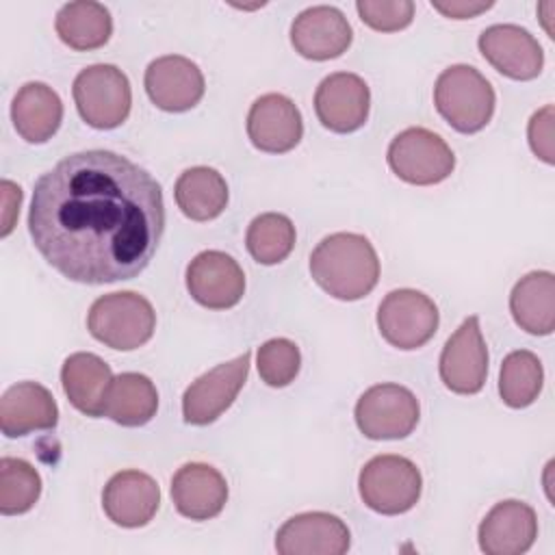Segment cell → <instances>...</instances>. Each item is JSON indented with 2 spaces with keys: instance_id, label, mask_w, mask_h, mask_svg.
Segmentation results:
<instances>
[{
  "instance_id": "cell-1",
  "label": "cell",
  "mask_w": 555,
  "mask_h": 555,
  "mask_svg": "<svg viewBox=\"0 0 555 555\" xmlns=\"http://www.w3.org/2000/svg\"><path fill=\"white\" fill-rule=\"evenodd\" d=\"M28 232L43 260L72 282L132 280L163 238V191L121 154L78 152L37 178Z\"/></svg>"
},
{
  "instance_id": "cell-2",
  "label": "cell",
  "mask_w": 555,
  "mask_h": 555,
  "mask_svg": "<svg viewBox=\"0 0 555 555\" xmlns=\"http://www.w3.org/2000/svg\"><path fill=\"white\" fill-rule=\"evenodd\" d=\"M310 275L327 295L356 301L375 288L379 280V258L366 236L336 232L312 249Z\"/></svg>"
},
{
  "instance_id": "cell-3",
  "label": "cell",
  "mask_w": 555,
  "mask_h": 555,
  "mask_svg": "<svg viewBox=\"0 0 555 555\" xmlns=\"http://www.w3.org/2000/svg\"><path fill=\"white\" fill-rule=\"evenodd\" d=\"M494 89L470 65L447 67L434 87V104L442 119L462 134H473L486 128L494 113Z\"/></svg>"
},
{
  "instance_id": "cell-4",
  "label": "cell",
  "mask_w": 555,
  "mask_h": 555,
  "mask_svg": "<svg viewBox=\"0 0 555 555\" xmlns=\"http://www.w3.org/2000/svg\"><path fill=\"white\" fill-rule=\"evenodd\" d=\"M91 336L117 351H132L145 345L156 327L152 304L132 291L98 297L87 314Z\"/></svg>"
},
{
  "instance_id": "cell-5",
  "label": "cell",
  "mask_w": 555,
  "mask_h": 555,
  "mask_svg": "<svg viewBox=\"0 0 555 555\" xmlns=\"http://www.w3.org/2000/svg\"><path fill=\"white\" fill-rule=\"evenodd\" d=\"M74 102L85 124L98 130L121 126L130 115L132 91L128 76L108 63H95L74 78Z\"/></svg>"
},
{
  "instance_id": "cell-6",
  "label": "cell",
  "mask_w": 555,
  "mask_h": 555,
  "mask_svg": "<svg viewBox=\"0 0 555 555\" xmlns=\"http://www.w3.org/2000/svg\"><path fill=\"white\" fill-rule=\"evenodd\" d=\"M358 488L366 507L384 516H397L416 505L423 477L412 460L386 453L371 457L362 466Z\"/></svg>"
},
{
  "instance_id": "cell-7",
  "label": "cell",
  "mask_w": 555,
  "mask_h": 555,
  "mask_svg": "<svg viewBox=\"0 0 555 555\" xmlns=\"http://www.w3.org/2000/svg\"><path fill=\"white\" fill-rule=\"evenodd\" d=\"M386 158L397 178L416 186L438 184L455 167V156L444 139L421 126L401 130L390 141Z\"/></svg>"
},
{
  "instance_id": "cell-8",
  "label": "cell",
  "mask_w": 555,
  "mask_h": 555,
  "mask_svg": "<svg viewBox=\"0 0 555 555\" xmlns=\"http://www.w3.org/2000/svg\"><path fill=\"white\" fill-rule=\"evenodd\" d=\"M438 321L440 314L434 299L414 288L390 291L377 308L382 338L405 351L429 343L438 330Z\"/></svg>"
},
{
  "instance_id": "cell-9",
  "label": "cell",
  "mask_w": 555,
  "mask_h": 555,
  "mask_svg": "<svg viewBox=\"0 0 555 555\" xmlns=\"http://www.w3.org/2000/svg\"><path fill=\"white\" fill-rule=\"evenodd\" d=\"M356 425L371 440H399L414 431L421 408L412 390L399 384H375L356 403Z\"/></svg>"
},
{
  "instance_id": "cell-10",
  "label": "cell",
  "mask_w": 555,
  "mask_h": 555,
  "mask_svg": "<svg viewBox=\"0 0 555 555\" xmlns=\"http://www.w3.org/2000/svg\"><path fill=\"white\" fill-rule=\"evenodd\" d=\"M251 353L217 364L199 375L182 395V416L189 425H208L217 421L241 392L249 373Z\"/></svg>"
},
{
  "instance_id": "cell-11",
  "label": "cell",
  "mask_w": 555,
  "mask_h": 555,
  "mask_svg": "<svg viewBox=\"0 0 555 555\" xmlns=\"http://www.w3.org/2000/svg\"><path fill=\"white\" fill-rule=\"evenodd\" d=\"M442 384L455 395H475L488 377V347L479 317H468L449 336L438 362Z\"/></svg>"
},
{
  "instance_id": "cell-12",
  "label": "cell",
  "mask_w": 555,
  "mask_h": 555,
  "mask_svg": "<svg viewBox=\"0 0 555 555\" xmlns=\"http://www.w3.org/2000/svg\"><path fill=\"white\" fill-rule=\"evenodd\" d=\"M481 56L512 80H533L544 65L538 39L518 24H492L479 35Z\"/></svg>"
},
{
  "instance_id": "cell-13",
  "label": "cell",
  "mask_w": 555,
  "mask_h": 555,
  "mask_svg": "<svg viewBox=\"0 0 555 555\" xmlns=\"http://www.w3.org/2000/svg\"><path fill=\"white\" fill-rule=\"evenodd\" d=\"M186 288L199 306L225 310L241 301L245 293V273L230 254L206 249L189 262Z\"/></svg>"
},
{
  "instance_id": "cell-14",
  "label": "cell",
  "mask_w": 555,
  "mask_h": 555,
  "mask_svg": "<svg viewBox=\"0 0 555 555\" xmlns=\"http://www.w3.org/2000/svg\"><path fill=\"white\" fill-rule=\"evenodd\" d=\"M369 85L351 72H334L325 76L314 93V113L319 121L338 134L362 128L369 117Z\"/></svg>"
},
{
  "instance_id": "cell-15",
  "label": "cell",
  "mask_w": 555,
  "mask_h": 555,
  "mask_svg": "<svg viewBox=\"0 0 555 555\" xmlns=\"http://www.w3.org/2000/svg\"><path fill=\"white\" fill-rule=\"evenodd\" d=\"M152 104L167 113H184L204 98V74L186 56L165 54L154 59L143 76Z\"/></svg>"
},
{
  "instance_id": "cell-16",
  "label": "cell",
  "mask_w": 555,
  "mask_h": 555,
  "mask_svg": "<svg viewBox=\"0 0 555 555\" xmlns=\"http://www.w3.org/2000/svg\"><path fill=\"white\" fill-rule=\"evenodd\" d=\"M349 544L347 525L327 512L297 514L275 533V551L280 555H343Z\"/></svg>"
},
{
  "instance_id": "cell-17",
  "label": "cell",
  "mask_w": 555,
  "mask_h": 555,
  "mask_svg": "<svg viewBox=\"0 0 555 555\" xmlns=\"http://www.w3.org/2000/svg\"><path fill=\"white\" fill-rule=\"evenodd\" d=\"M353 39V30L340 9L317 4L304 9L291 24V43L295 52L310 61H330L340 56Z\"/></svg>"
},
{
  "instance_id": "cell-18",
  "label": "cell",
  "mask_w": 555,
  "mask_h": 555,
  "mask_svg": "<svg viewBox=\"0 0 555 555\" xmlns=\"http://www.w3.org/2000/svg\"><path fill=\"white\" fill-rule=\"evenodd\" d=\"M301 113L291 98L282 93H264L254 100L247 113V137L256 150L284 154L301 141Z\"/></svg>"
},
{
  "instance_id": "cell-19",
  "label": "cell",
  "mask_w": 555,
  "mask_h": 555,
  "mask_svg": "<svg viewBox=\"0 0 555 555\" xmlns=\"http://www.w3.org/2000/svg\"><path fill=\"white\" fill-rule=\"evenodd\" d=\"M479 548L486 555L527 553L538 538V518L531 505L507 499L496 503L479 525Z\"/></svg>"
},
{
  "instance_id": "cell-20",
  "label": "cell",
  "mask_w": 555,
  "mask_h": 555,
  "mask_svg": "<svg viewBox=\"0 0 555 555\" xmlns=\"http://www.w3.org/2000/svg\"><path fill=\"white\" fill-rule=\"evenodd\" d=\"M160 505L158 483L141 470L115 473L102 492L104 514L119 527L137 529L147 525Z\"/></svg>"
},
{
  "instance_id": "cell-21",
  "label": "cell",
  "mask_w": 555,
  "mask_h": 555,
  "mask_svg": "<svg viewBox=\"0 0 555 555\" xmlns=\"http://www.w3.org/2000/svg\"><path fill=\"white\" fill-rule=\"evenodd\" d=\"M171 501L182 516L208 520L221 514L228 501V483L215 466L189 462L171 477Z\"/></svg>"
},
{
  "instance_id": "cell-22",
  "label": "cell",
  "mask_w": 555,
  "mask_h": 555,
  "mask_svg": "<svg viewBox=\"0 0 555 555\" xmlns=\"http://www.w3.org/2000/svg\"><path fill=\"white\" fill-rule=\"evenodd\" d=\"M59 423V408L52 392L37 382H17L0 399V427L7 438L52 429Z\"/></svg>"
},
{
  "instance_id": "cell-23",
  "label": "cell",
  "mask_w": 555,
  "mask_h": 555,
  "mask_svg": "<svg viewBox=\"0 0 555 555\" xmlns=\"http://www.w3.org/2000/svg\"><path fill=\"white\" fill-rule=\"evenodd\" d=\"M61 384L69 403L78 412L95 418L104 414L113 373L100 356L78 351L65 358L61 369Z\"/></svg>"
},
{
  "instance_id": "cell-24",
  "label": "cell",
  "mask_w": 555,
  "mask_h": 555,
  "mask_svg": "<svg viewBox=\"0 0 555 555\" xmlns=\"http://www.w3.org/2000/svg\"><path fill=\"white\" fill-rule=\"evenodd\" d=\"M11 119L24 141L46 143L61 126L63 102L46 82H26L13 98Z\"/></svg>"
},
{
  "instance_id": "cell-25",
  "label": "cell",
  "mask_w": 555,
  "mask_h": 555,
  "mask_svg": "<svg viewBox=\"0 0 555 555\" xmlns=\"http://www.w3.org/2000/svg\"><path fill=\"white\" fill-rule=\"evenodd\" d=\"M509 312L516 325L529 334L546 336L555 330V275L531 271L509 293Z\"/></svg>"
},
{
  "instance_id": "cell-26",
  "label": "cell",
  "mask_w": 555,
  "mask_h": 555,
  "mask_svg": "<svg viewBox=\"0 0 555 555\" xmlns=\"http://www.w3.org/2000/svg\"><path fill=\"white\" fill-rule=\"evenodd\" d=\"M173 197L189 219L210 221L228 206V184L217 169L199 165L180 173Z\"/></svg>"
},
{
  "instance_id": "cell-27",
  "label": "cell",
  "mask_w": 555,
  "mask_h": 555,
  "mask_svg": "<svg viewBox=\"0 0 555 555\" xmlns=\"http://www.w3.org/2000/svg\"><path fill=\"white\" fill-rule=\"evenodd\" d=\"M54 28L72 50H98L111 39L113 17L100 2L76 0L59 9Z\"/></svg>"
},
{
  "instance_id": "cell-28",
  "label": "cell",
  "mask_w": 555,
  "mask_h": 555,
  "mask_svg": "<svg viewBox=\"0 0 555 555\" xmlns=\"http://www.w3.org/2000/svg\"><path fill=\"white\" fill-rule=\"evenodd\" d=\"M158 392L143 373H119L113 377L104 416L124 427H141L156 416Z\"/></svg>"
},
{
  "instance_id": "cell-29",
  "label": "cell",
  "mask_w": 555,
  "mask_h": 555,
  "mask_svg": "<svg viewBox=\"0 0 555 555\" xmlns=\"http://www.w3.org/2000/svg\"><path fill=\"white\" fill-rule=\"evenodd\" d=\"M542 362L533 351L518 349L503 358L499 373V395L505 405L516 410L531 405L542 390Z\"/></svg>"
},
{
  "instance_id": "cell-30",
  "label": "cell",
  "mask_w": 555,
  "mask_h": 555,
  "mask_svg": "<svg viewBox=\"0 0 555 555\" xmlns=\"http://www.w3.org/2000/svg\"><path fill=\"white\" fill-rule=\"evenodd\" d=\"M245 245L251 258L260 264H278L295 247V225L282 212H262L251 219Z\"/></svg>"
},
{
  "instance_id": "cell-31",
  "label": "cell",
  "mask_w": 555,
  "mask_h": 555,
  "mask_svg": "<svg viewBox=\"0 0 555 555\" xmlns=\"http://www.w3.org/2000/svg\"><path fill=\"white\" fill-rule=\"evenodd\" d=\"M41 494V477L22 457L0 460V512L4 516H17L37 503Z\"/></svg>"
},
{
  "instance_id": "cell-32",
  "label": "cell",
  "mask_w": 555,
  "mask_h": 555,
  "mask_svg": "<svg viewBox=\"0 0 555 555\" xmlns=\"http://www.w3.org/2000/svg\"><path fill=\"white\" fill-rule=\"evenodd\" d=\"M256 366L264 384L273 388L288 386L301 366L299 347L288 338H271L258 347Z\"/></svg>"
},
{
  "instance_id": "cell-33",
  "label": "cell",
  "mask_w": 555,
  "mask_h": 555,
  "mask_svg": "<svg viewBox=\"0 0 555 555\" xmlns=\"http://www.w3.org/2000/svg\"><path fill=\"white\" fill-rule=\"evenodd\" d=\"M360 20L379 33H395L410 26L414 17L412 0H358Z\"/></svg>"
},
{
  "instance_id": "cell-34",
  "label": "cell",
  "mask_w": 555,
  "mask_h": 555,
  "mask_svg": "<svg viewBox=\"0 0 555 555\" xmlns=\"http://www.w3.org/2000/svg\"><path fill=\"white\" fill-rule=\"evenodd\" d=\"M553 115H555L553 104H546L531 115L529 126H527V137H529V145H531L533 154L548 165L555 163V158H553Z\"/></svg>"
},
{
  "instance_id": "cell-35",
  "label": "cell",
  "mask_w": 555,
  "mask_h": 555,
  "mask_svg": "<svg viewBox=\"0 0 555 555\" xmlns=\"http://www.w3.org/2000/svg\"><path fill=\"white\" fill-rule=\"evenodd\" d=\"M494 2H475V0H447V2H440V0H431V7L436 11H440L442 15L447 17H453V20H466V17H475L483 11H488Z\"/></svg>"
},
{
  "instance_id": "cell-36",
  "label": "cell",
  "mask_w": 555,
  "mask_h": 555,
  "mask_svg": "<svg viewBox=\"0 0 555 555\" xmlns=\"http://www.w3.org/2000/svg\"><path fill=\"white\" fill-rule=\"evenodd\" d=\"M2 202H4V208H2V230L0 234L7 236L11 230H13V223H15V217L20 212V204H22V189L17 184H13L11 180H2Z\"/></svg>"
}]
</instances>
